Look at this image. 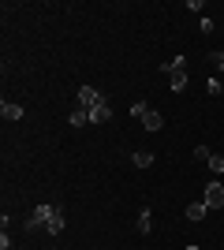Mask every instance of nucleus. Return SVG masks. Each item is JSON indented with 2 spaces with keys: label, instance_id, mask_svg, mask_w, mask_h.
Wrapping results in <instances>:
<instances>
[{
  "label": "nucleus",
  "instance_id": "1",
  "mask_svg": "<svg viewBox=\"0 0 224 250\" xmlns=\"http://www.w3.org/2000/svg\"><path fill=\"white\" fill-rule=\"evenodd\" d=\"M202 202H205L209 209H221V206H224V187L217 183V179H213V183H209V187L202 190Z\"/></svg>",
  "mask_w": 224,
  "mask_h": 250
},
{
  "label": "nucleus",
  "instance_id": "2",
  "mask_svg": "<svg viewBox=\"0 0 224 250\" xmlns=\"http://www.w3.org/2000/svg\"><path fill=\"white\" fill-rule=\"evenodd\" d=\"M108 120H112V104H108L105 97H101V101H97L94 108H90V124H108Z\"/></svg>",
  "mask_w": 224,
  "mask_h": 250
},
{
  "label": "nucleus",
  "instance_id": "3",
  "mask_svg": "<svg viewBox=\"0 0 224 250\" xmlns=\"http://www.w3.org/2000/svg\"><path fill=\"white\" fill-rule=\"evenodd\" d=\"M53 213H56V206H38V209H34V217L26 220V228H38V224H49V220H53Z\"/></svg>",
  "mask_w": 224,
  "mask_h": 250
},
{
  "label": "nucleus",
  "instance_id": "4",
  "mask_svg": "<svg viewBox=\"0 0 224 250\" xmlns=\"http://www.w3.org/2000/svg\"><path fill=\"white\" fill-rule=\"evenodd\" d=\"M75 97H79V104H82V108H94V104L101 101V94H97L94 86H79V94H75Z\"/></svg>",
  "mask_w": 224,
  "mask_h": 250
},
{
  "label": "nucleus",
  "instance_id": "5",
  "mask_svg": "<svg viewBox=\"0 0 224 250\" xmlns=\"http://www.w3.org/2000/svg\"><path fill=\"white\" fill-rule=\"evenodd\" d=\"M142 127H146V131H161V127H164V116H161V112H153V108H149V112L142 116Z\"/></svg>",
  "mask_w": 224,
  "mask_h": 250
},
{
  "label": "nucleus",
  "instance_id": "6",
  "mask_svg": "<svg viewBox=\"0 0 224 250\" xmlns=\"http://www.w3.org/2000/svg\"><path fill=\"white\" fill-rule=\"evenodd\" d=\"M64 213H60V206H56V213H53V220H49V224H45V231H49V235H60V231H64Z\"/></svg>",
  "mask_w": 224,
  "mask_h": 250
},
{
  "label": "nucleus",
  "instance_id": "7",
  "mask_svg": "<svg viewBox=\"0 0 224 250\" xmlns=\"http://www.w3.org/2000/svg\"><path fill=\"white\" fill-rule=\"evenodd\" d=\"M67 120H71V127H82V124H90V108H82V104H75Z\"/></svg>",
  "mask_w": 224,
  "mask_h": 250
},
{
  "label": "nucleus",
  "instance_id": "8",
  "mask_svg": "<svg viewBox=\"0 0 224 250\" xmlns=\"http://www.w3.org/2000/svg\"><path fill=\"white\" fill-rule=\"evenodd\" d=\"M0 116H4V120H22V104L4 101V104H0Z\"/></svg>",
  "mask_w": 224,
  "mask_h": 250
},
{
  "label": "nucleus",
  "instance_id": "9",
  "mask_svg": "<svg viewBox=\"0 0 224 250\" xmlns=\"http://www.w3.org/2000/svg\"><path fill=\"white\" fill-rule=\"evenodd\" d=\"M168 86L176 90V94H183V90H187V71H172L168 75Z\"/></svg>",
  "mask_w": 224,
  "mask_h": 250
},
{
  "label": "nucleus",
  "instance_id": "10",
  "mask_svg": "<svg viewBox=\"0 0 224 250\" xmlns=\"http://www.w3.org/2000/svg\"><path fill=\"white\" fill-rule=\"evenodd\" d=\"M153 161H157V157H153V153H146V149H139V153H131V165H135V168H149Z\"/></svg>",
  "mask_w": 224,
  "mask_h": 250
},
{
  "label": "nucleus",
  "instance_id": "11",
  "mask_svg": "<svg viewBox=\"0 0 224 250\" xmlns=\"http://www.w3.org/2000/svg\"><path fill=\"white\" fill-rule=\"evenodd\" d=\"M205 213H209V206H205V202H191V206H187V220H202Z\"/></svg>",
  "mask_w": 224,
  "mask_h": 250
},
{
  "label": "nucleus",
  "instance_id": "12",
  "mask_svg": "<svg viewBox=\"0 0 224 250\" xmlns=\"http://www.w3.org/2000/svg\"><path fill=\"white\" fill-rule=\"evenodd\" d=\"M135 228H139L142 235H146V231L153 228V213H149V209H142V213H139V220H135Z\"/></svg>",
  "mask_w": 224,
  "mask_h": 250
},
{
  "label": "nucleus",
  "instance_id": "13",
  "mask_svg": "<svg viewBox=\"0 0 224 250\" xmlns=\"http://www.w3.org/2000/svg\"><path fill=\"white\" fill-rule=\"evenodd\" d=\"M209 157H213V153H209V146H194V161H202V165H209Z\"/></svg>",
  "mask_w": 224,
  "mask_h": 250
},
{
  "label": "nucleus",
  "instance_id": "14",
  "mask_svg": "<svg viewBox=\"0 0 224 250\" xmlns=\"http://www.w3.org/2000/svg\"><path fill=\"white\" fill-rule=\"evenodd\" d=\"M146 112H149V104H146V101H131V116H139V120H142Z\"/></svg>",
  "mask_w": 224,
  "mask_h": 250
},
{
  "label": "nucleus",
  "instance_id": "15",
  "mask_svg": "<svg viewBox=\"0 0 224 250\" xmlns=\"http://www.w3.org/2000/svg\"><path fill=\"white\" fill-rule=\"evenodd\" d=\"M209 168H213V176H221V172H224V157H209Z\"/></svg>",
  "mask_w": 224,
  "mask_h": 250
},
{
  "label": "nucleus",
  "instance_id": "16",
  "mask_svg": "<svg viewBox=\"0 0 224 250\" xmlns=\"http://www.w3.org/2000/svg\"><path fill=\"white\" fill-rule=\"evenodd\" d=\"M209 60H213V63H217V67H224V49H217V52H213V56H209Z\"/></svg>",
  "mask_w": 224,
  "mask_h": 250
},
{
  "label": "nucleus",
  "instance_id": "17",
  "mask_svg": "<svg viewBox=\"0 0 224 250\" xmlns=\"http://www.w3.org/2000/svg\"><path fill=\"white\" fill-rule=\"evenodd\" d=\"M187 250H202V247H187Z\"/></svg>",
  "mask_w": 224,
  "mask_h": 250
}]
</instances>
